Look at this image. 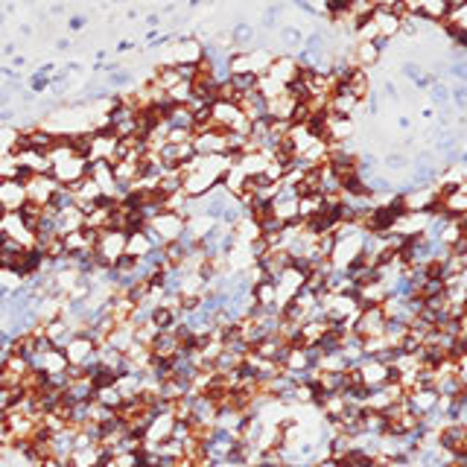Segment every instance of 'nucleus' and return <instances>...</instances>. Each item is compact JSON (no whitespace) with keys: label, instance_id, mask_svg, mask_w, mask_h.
<instances>
[{"label":"nucleus","instance_id":"20e7f679","mask_svg":"<svg viewBox=\"0 0 467 467\" xmlns=\"http://www.w3.org/2000/svg\"><path fill=\"white\" fill-rule=\"evenodd\" d=\"M27 202L24 196V187L18 184V181H0V207H4L6 213H18L21 210V205Z\"/></svg>","mask_w":467,"mask_h":467},{"label":"nucleus","instance_id":"5701e85b","mask_svg":"<svg viewBox=\"0 0 467 467\" xmlns=\"http://www.w3.org/2000/svg\"><path fill=\"white\" fill-rule=\"evenodd\" d=\"M9 103H12V94L6 88H0V108H9Z\"/></svg>","mask_w":467,"mask_h":467},{"label":"nucleus","instance_id":"1a4fd4ad","mask_svg":"<svg viewBox=\"0 0 467 467\" xmlns=\"http://www.w3.org/2000/svg\"><path fill=\"white\" fill-rule=\"evenodd\" d=\"M301 41H304V30L298 24H281L278 27V44H281V53H289L292 50H301Z\"/></svg>","mask_w":467,"mask_h":467},{"label":"nucleus","instance_id":"393cba45","mask_svg":"<svg viewBox=\"0 0 467 467\" xmlns=\"http://www.w3.org/2000/svg\"><path fill=\"white\" fill-rule=\"evenodd\" d=\"M447 9H459V6H467V0H444Z\"/></svg>","mask_w":467,"mask_h":467},{"label":"nucleus","instance_id":"f257e3e1","mask_svg":"<svg viewBox=\"0 0 467 467\" xmlns=\"http://www.w3.org/2000/svg\"><path fill=\"white\" fill-rule=\"evenodd\" d=\"M56 187H58V181L53 179V175H32V179L24 184V196H27V202L44 207L50 202Z\"/></svg>","mask_w":467,"mask_h":467},{"label":"nucleus","instance_id":"f3484780","mask_svg":"<svg viewBox=\"0 0 467 467\" xmlns=\"http://www.w3.org/2000/svg\"><path fill=\"white\" fill-rule=\"evenodd\" d=\"M368 4H371V9H388V12L403 15L400 12V0H368Z\"/></svg>","mask_w":467,"mask_h":467},{"label":"nucleus","instance_id":"6e6552de","mask_svg":"<svg viewBox=\"0 0 467 467\" xmlns=\"http://www.w3.org/2000/svg\"><path fill=\"white\" fill-rule=\"evenodd\" d=\"M53 73H56V65L53 62H44V65H38L30 76H27V91H32L35 96L38 94H44L50 88V79H53Z\"/></svg>","mask_w":467,"mask_h":467},{"label":"nucleus","instance_id":"6ab92c4d","mask_svg":"<svg viewBox=\"0 0 467 467\" xmlns=\"http://www.w3.org/2000/svg\"><path fill=\"white\" fill-rule=\"evenodd\" d=\"M132 50H134V41H129V38H123V41H117V47H114V53H117V56L132 53Z\"/></svg>","mask_w":467,"mask_h":467},{"label":"nucleus","instance_id":"4468645a","mask_svg":"<svg viewBox=\"0 0 467 467\" xmlns=\"http://www.w3.org/2000/svg\"><path fill=\"white\" fill-rule=\"evenodd\" d=\"M400 73L406 76V79H412V85H418V82L423 79L426 68H423V65H418V62H403V65H400Z\"/></svg>","mask_w":467,"mask_h":467},{"label":"nucleus","instance_id":"aec40b11","mask_svg":"<svg viewBox=\"0 0 467 467\" xmlns=\"http://www.w3.org/2000/svg\"><path fill=\"white\" fill-rule=\"evenodd\" d=\"M383 91H385V96H392V100H397V85H395L392 79H383Z\"/></svg>","mask_w":467,"mask_h":467},{"label":"nucleus","instance_id":"473e14b6","mask_svg":"<svg viewBox=\"0 0 467 467\" xmlns=\"http://www.w3.org/2000/svg\"><path fill=\"white\" fill-rule=\"evenodd\" d=\"M4 4H6V0H0V6H4Z\"/></svg>","mask_w":467,"mask_h":467},{"label":"nucleus","instance_id":"f03ea898","mask_svg":"<svg viewBox=\"0 0 467 467\" xmlns=\"http://www.w3.org/2000/svg\"><path fill=\"white\" fill-rule=\"evenodd\" d=\"M152 231L161 237V243L167 245V243H175L179 240V234H181V228H184V219L179 217V213H158L152 222Z\"/></svg>","mask_w":467,"mask_h":467},{"label":"nucleus","instance_id":"c85d7f7f","mask_svg":"<svg viewBox=\"0 0 467 467\" xmlns=\"http://www.w3.org/2000/svg\"><path fill=\"white\" fill-rule=\"evenodd\" d=\"M202 4H205V0H187V6H190V9H199Z\"/></svg>","mask_w":467,"mask_h":467},{"label":"nucleus","instance_id":"cd10ccee","mask_svg":"<svg viewBox=\"0 0 467 467\" xmlns=\"http://www.w3.org/2000/svg\"><path fill=\"white\" fill-rule=\"evenodd\" d=\"M65 12V6L62 4H53V9H50V15H62Z\"/></svg>","mask_w":467,"mask_h":467},{"label":"nucleus","instance_id":"bb28decb","mask_svg":"<svg viewBox=\"0 0 467 467\" xmlns=\"http://www.w3.org/2000/svg\"><path fill=\"white\" fill-rule=\"evenodd\" d=\"M397 126H400V129H409V126H412V120H409V117H400Z\"/></svg>","mask_w":467,"mask_h":467},{"label":"nucleus","instance_id":"7c9ffc66","mask_svg":"<svg viewBox=\"0 0 467 467\" xmlns=\"http://www.w3.org/2000/svg\"><path fill=\"white\" fill-rule=\"evenodd\" d=\"M114 4H117V6H123V4H129V0H114Z\"/></svg>","mask_w":467,"mask_h":467},{"label":"nucleus","instance_id":"f8f14e48","mask_svg":"<svg viewBox=\"0 0 467 467\" xmlns=\"http://www.w3.org/2000/svg\"><path fill=\"white\" fill-rule=\"evenodd\" d=\"M228 85L234 88V94H237V100H240L243 94H248V91L257 88V76H255V73H234L231 79H228Z\"/></svg>","mask_w":467,"mask_h":467},{"label":"nucleus","instance_id":"423d86ee","mask_svg":"<svg viewBox=\"0 0 467 467\" xmlns=\"http://www.w3.org/2000/svg\"><path fill=\"white\" fill-rule=\"evenodd\" d=\"M350 53H354V65L362 68V70L380 65V58H383V53L374 44H368V41H354V44H350Z\"/></svg>","mask_w":467,"mask_h":467},{"label":"nucleus","instance_id":"dca6fc26","mask_svg":"<svg viewBox=\"0 0 467 467\" xmlns=\"http://www.w3.org/2000/svg\"><path fill=\"white\" fill-rule=\"evenodd\" d=\"M383 164L388 167V172H403V169H409V158H406V155H400V152L385 155Z\"/></svg>","mask_w":467,"mask_h":467},{"label":"nucleus","instance_id":"412c9836","mask_svg":"<svg viewBox=\"0 0 467 467\" xmlns=\"http://www.w3.org/2000/svg\"><path fill=\"white\" fill-rule=\"evenodd\" d=\"M70 47H73V44H70V38H68V35H62V38H56V50H58V53H68Z\"/></svg>","mask_w":467,"mask_h":467},{"label":"nucleus","instance_id":"9b49d317","mask_svg":"<svg viewBox=\"0 0 467 467\" xmlns=\"http://www.w3.org/2000/svg\"><path fill=\"white\" fill-rule=\"evenodd\" d=\"M94 403H100L103 409H111V412H117V409H120V403H123V397H120V392H117L114 385H108V388H96V392H94Z\"/></svg>","mask_w":467,"mask_h":467},{"label":"nucleus","instance_id":"ddd939ff","mask_svg":"<svg viewBox=\"0 0 467 467\" xmlns=\"http://www.w3.org/2000/svg\"><path fill=\"white\" fill-rule=\"evenodd\" d=\"M426 94H430V100H433V105H450V85H447L444 79H435L430 88H426Z\"/></svg>","mask_w":467,"mask_h":467},{"label":"nucleus","instance_id":"7ed1b4c3","mask_svg":"<svg viewBox=\"0 0 467 467\" xmlns=\"http://www.w3.org/2000/svg\"><path fill=\"white\" fill-rule=\"evenodd\" d=\"M350 96H354L357 103H365V96L374 91V85H371V73L368 70H362V68H354L347 73V79L345 82H339Z\"/></svg>","mask_w":467,"mask_h":467},{"label":"nucleus","instance_id":"b1692460","mask_svg":"<svg viewBox=\"0 0 467 467\" xmlns=\"http://www.w3.org/2000/svg\"><path fill=\"white\" fill-rule=\"evenodd\" d=\"M0 53H4V56H9V58H12V56L18 53V44H15V41H6L4 47H0Z\"/></svg>","mask_w":467,"mask_h":467},{"label":"nucleus","instance_id":"a211bd4d","mask_svg":"<svg viewBox=\"0 0 467 467\" xmlns=\"http://www.w3.org/2000/svg\"><path fill=\"white\" fill-rule=\"evenodd\" d=\"M143 27H146V30H161V27H164V24H161V15H158V12H149L146 21H143Z\"/></svg>","mask_w":467,"mask_h":467},{"label":"nucleus","instance_id":"9d476101","mask_svg":"<svg viewBox=\"0 0 467 467\" xmlns=\"http://www.w3.org/2000/svg\"><path fill=\"white\" fill-rule=\"evenodd\" d=\"M447 12L450 9H447L444 0H418V15H423L426 21H433V24H441Z\"/></svg>","mask_w":467,"mask_h":467},{"label":"nucleus","instance_id":"a878e982","mask_svg":"<svg viewBox=\"0 0 467 467\" xmlns=\"http://www.w3.org/2000/svg\"><path fill=\"white\" fill-rule=\"evenodd\" d=\"M21 100H24V103H35V94H32V91H24Z\"/></svg>","mask_w":467,"mask_h":467},{"label":"nucleus","instance_id":"0eeeda50","mask_svg":"<svg viewBox=\"0 0 467 467\" xmlns=\"http://www.w3.org/2000/svg\"><path fill=\"white\" fill-rule=\"evenodd\" d=\"M371 18H374V24H377V32H380L383 38H388V41H392V38L400 32V15H397V12L374 9Z\"/></svg>","mask_w":467,"mask_h":467},{"label":"nucleus","instance_id":"2eb2a0df","mask_svg":"<svg viewBox=\"0 0 467 467\" xmlns=\"http://www.w3.org/2000/svg\"><path fill=\"white\" fill-rule=\"evenodd\" d=\"M65 27H68L70 35H79V32L88 27V15H85V12H73V15H68Z\"/></svg>","mask_w":467,"mask_h":467},{"label":"nucleus","instance_id":"39448f33","mask_svg":"<svg viewBox=\"0 0 467 467\" xmlns=\"http://www.w3.org/2000/svg\"><path fill=\"white\" fill-rule=\"evenodd\" d=\"M255 32H257V27L248 24V21L231 24V30H228L231 47H234V50H251V47H255Z\"/></svg>","mask_w":467,"mask_h":467},{"label":"nucleus","instance_id":"c756f323","mask_svg":"<svg viewBox=\"0 0 467 467\" xmlns=\"http://www.w3.org/2000/svg\"><path fill=\"white\" fill-rule=\"evenodd\" d=\"M4 24H6V15H4V12H0V27H4Z\"/></svg>","mask_w":467,"mask_h":467},{"label":"nucleus","instance_id":"4be33fe9","mask_svg":"<svg viewBox=\"0 0 467 467\" xmlns=\"http://www.w3.org/2000/svg\"><path fill=\"white\" fill-rule=\"evenodd\" d=\"M9 68H12V70H18V68H27V56H18V53H15V56H12V65H9Z\"/></svg>","mask_w":467,"mask_h":467},{"label":"nucleus","instance_id":"2f4dec72","mask_svg":"<svg viewBox=\"0 0 467 467\" xmlns=\"http://www.w3.org/2000/svg\"><path fill=\"white\" fill-rule=\"evenodd\" d=\"M24 4H27V6H32V4H35V0H24Z\"/></svg>","mask_w":467,"mask_h":467}]
</instances>
